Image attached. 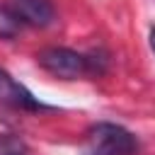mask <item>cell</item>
Instances as JSON below:
<instances>
[{"mask_svg":"<svg viewBox=\"0 0 155 155\" xmlns=\"http://www.w3.org/2000/svg\"><path fill=\"white\" fill-rule=\"evenodd\" d=\"M39 65L51 73L53 78L61 80H78V78H90V75H99L107 65V58H97L94 53H78L73 48H63V46H51L36 53Z\"/></svg>","mask_w":155,"mask_h":155,"instance_id":"cell-1","label":"cell"},{"mask_svg":"<svg viewBox=\"0 0 155 155\" xmlns=\"http://www.w3.org/2000/svg\"><path fill=\"white\" fill-rule=\"evenodd\" d=\"M19 29V22L7 12V7H0V36H12Z\"/></svg>","mask_w":155,"mask_h":155,"instance_id":"cell-6","label":"cell"},{"mask_svg":"<svg viewBox=\"0 0 155 155\" xmlns=\"http://www.w3.org/2000/svg\"><path fill=\"white\" fill-rule=\"evenodd\" d=\"M0 107L19 109V111H41V109H48L44 102H39L24 85H19L2 68H0Z\"/></svg>","mask_w":155,"mask_h":155,"instance_id":"cell-3","label":"cell"},{"mask_svg":"<svg viewBox=\"0 0 155 155\" xmlns=\"http://www.w3.org/2000/svg\"><path fill=\"white\" fill-rule=\"evenodd\" d=\"M7 12L29 27H48L56 19V10L51 0H7Z\"/></svg>","mask_w":155,"mask_h":155,"instance_id":"cell-4","label":"cell"},{"mask_svg":"<svg viewBox=\"0 0 155 155\" xmlns=\"http://www.w3.org/2000/svg\"><path fill=\"white\" fill-rule=\"evenodd\" d=\"M0 155H29V148L19 136L0 133Z\"/></svg>","mask_w":155,"mask_h":155,"instance_id":"cell-5","label":"cell"},{"mask_svg":"<svg viewBox=\"0 0 155 155\" xmlns=\"http://www.w3.org/2000/svg\"><path fill=\"white\" fill-rule=\"evenodd\" d=\"M150 48H153V53H155V27L150 29Z\"/></svg>","mask_w":155,"mask_h":155,"instance_id":"cell-7","label":"cell"},{"mask_svg":"<svg viewBox=\"0 0 155 155\" xmlns=\"http://www.w3.org/2000/svg\"><path fill=\"white\" fill-rule=\"evenodd\" d=\"M136 136L119 124L99 121L85 133V155H136Z\"/></svg>","mask_w":155,"mask_h":155,"instance_id":"cell-2","label":"cell"}]
</instances>
